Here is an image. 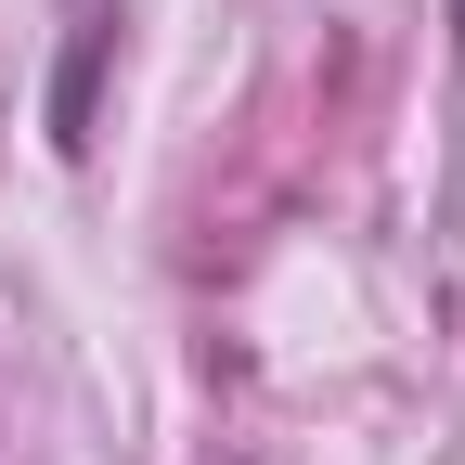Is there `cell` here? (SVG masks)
<instances>
[{"label":"cell","instance_id":"7a4b0ae2","mask_svg":"<svg viewBox=\"0 0 465 465\" xmlns=\"http://www.w3.org/2000/svg\"><path fill=\"white\" fill-rule=\"evenodd\" d=\"M452 39H465V0H452Z\"/></svg>","mask_w":465,"mask_h":465},{"label":"cell","instance_id":"6da1fadb","mask_svg":"<svg viewBox=\"0 0 465 465\" xmlns=\"http://www.w3.org/2000/svg\"><path fill=\"white\" fill-rule=\"evenodd\" d=\"M104 39H116V26L91 14V26L65 39V78H52V143H65V155L91 143V78H104Z\"/></svg>","mask_w":465,"mask_h":465}]
</instances>
